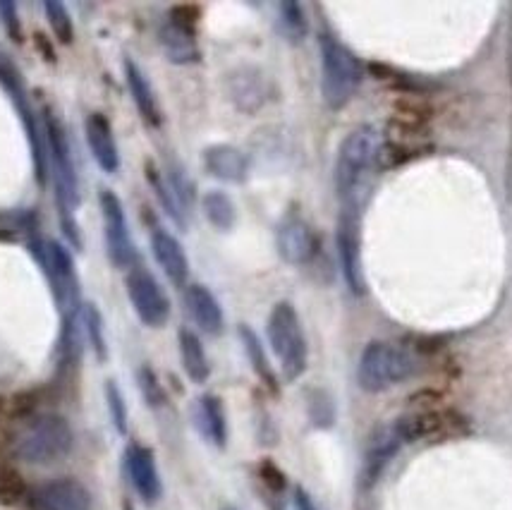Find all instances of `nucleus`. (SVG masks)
Wrapping results in <instances>:
<instances>
[{"mask_svg": "<svg viewBox=\"0 0 512 510\" xmlns=\"http://www.w3.org/2000/svg\"><path fill=\"white\" fill-rule=\"evenodd\" d=\"M383 154V137L374 125H359L343 139L335 159V192L345 211H355L367 197V190L376 175V166Z\"/></svg>", "mask_w": 512, "mask_h": 510, "instance_id": "f257e3e1", "label": "nucleus"}, {"mask_svg": "<svg viewBox=\"0 0 512 510\" xmlns=\"http://www.w3.org/2000/svg\"><path fill=\"white\" fill-rule=\"evenodd\" d=\"M417 372L410 350L388 340H374L364 348L357 364V381L367 393H381L402 384Z\"/></svg>", "mask_w": 512, "mask_h": 510, "instance_id": "f03ea898", "label": "nucleus"}, {"mask_svg": "<svg viewBox=\"0 0 512 510\" xmlns=\"http://www.w3.org/2000/svg\"><path fill=\"white\" fill-rule=\"evenodd\" d=\"M364 80V68L350 48L333 36H321V89L333 111L345 108Z\"/></svg>", "mask_w": 512, "mask_h": 510, "instance_id": "7ed1b4c3", "label": "nucleus"}, {"mask_svg": "<svg viewBox=\"0 0 512 510\" xmlns=\"http://www.w3.org/2000/svg\"><path fill=\"white\" fill-rule=\"evenodd\" d=\"M266 331L273 355H276L280 362V372H283L288 381H297L304 372H307L309 348L302 331L300 314L292 307V302H278V305L271 309Z\"/></svg>", "mask_w": 512, "mask_h": 510, "instance_id": "20e7f679", "label": "nucleus"}, {"mask_svg": "<svg viewBox=\"0 0 512 510\" xmlns=\"http://www.w3.org/2000/svg\"><path fill=\"white\" fill-rule=\"evenodd\" d=\"M72 448V429L58 415H44L24 429L17 451L29 463H53L65 458Z\"/></svg>", "mask_w": 512, "mask_h": 510, "instance_id": "39448f33", "label": "nucleus"}, {"mask_svg": "<svg viewBox=\"0 0 512 510\" xmlns=\"http://www.w3.org/2000/svg\"><path fill=\"white\" fill-rule=\"evenodd\" d=\"M101 214H103V238H106L108 259L118 269H130L137 259V247H134L130 235V223H127L125 206L120 197L111 190L101 194Z\"/></svg>", "mask_w": 512, "mask_h": 510, "instance_id": "423d86ee", "label": "nucleus"}, {"mask_svg": "<svg viewBox=\"0 0 512 510\" xmlns=\"http://www.w3.org/2000/svg\"><path fill=\"white\" fill-rule=\"evenodd\" d=\"M127 295L142 319V324L151 326V329H161L170 317V300L163 293L161 283L156 281L146 269H132L127 276Z\"/></svg>", "mask_w": 512, "mask_h": 510, "instance_id": "0eeeda50", "label": "nucleus"}, {"mask_svg": "<svg viewBox=\"0 0 512 510\" xmlns=\"http://www.w3.org/2000/svg\"><path fill=\"white\" fill-rule=\"evenodd\" d=\"M125 470L130 477L132 489L144 503H156L163 494L161 475H158L156 455L151 448L142 446V443H132L125 453Z\"/></svg>", "mask_w": 512, "mask_h": 510, "instance_id": "6e6552de", "label": "nucleus"}, {"mask_svg": "<svg viewBox=\"0 0 512 510\" xmlns=\"http://www.w3.org/2000/svg\"><path fill=\"white\" fill-rule=\"evenodd\" d=\"M278 254L292 266H304L316 254V235L312 226L300 216L283 218L276 235Z\"/></svg>", "mask_w": 512, "mask_h": 510, "instance_id": "1a4fd4ad", "label": "nucleus"}, {"mask_svg": "<svg viewBox=\"0 0 512 510\" xmlns=\"http://www.w3.org/2000/svg\"><path fill=\"white\" fill-rule=\"evenodd\" d=\"M338 254L340 266L347 288L355 295H362L367 290L364 285V269H362V252H359V233H357V216L355 211H343L338 226Z\"/></svg>", "mask_w": 512, "mask_h": 510, "instance_id": "9d476101", "label": "nucleus"}, {"mask_svg": "<svg viewBox=\"0 0 512 510\" xmlns=\"http://www.w3.org/2000/svg\"><path fill=\"white\" fill-rule=\"evenodd\" d=\"M405 443L407 441L405 436H402L398 420L386 424V427H381L379 431H374V436H371L367 446V453H364L362 467V479L367 487H371V484L381 477V472L386 470V465L398 455V451Z\"/></svg>", "mask_w": 512, "mask_h": 510, "instance_id": "9b49d317", "label": "nucleus"}, {"mask_svg": "<svg viewBox=\"0 0 512 510\" xmlns=\"http://www.w3.org/2000/svg\"><path fill=\"white\" fill-rule=\"evenodd\" d=\"M228 94L242 113L252 115L266 106L268 96H271V84L259 68L245 65L228 77Z\"/></svg>", "mask_w": 512, "mask_h": 510, "instance_id": "f8f14e48", "label": "nucleus"}, {"mask_svg": "<svg viewBox=\"0 0 512 510\" xmlns=\"http://www.w3.org/2000/svg\"><path fill=\"white\" fill-rule=\"evenodd\" d=\"M158 41H161L166 58L175 65H192L201 56L197 36L192 32V24L178 20V17H170L168 22L161 24Z\"/></svg>", "mask_w": 512, "mask_h": 510, "instance_id": "ddd939ff", "label": "nucleus"}, {"mask_svg": "<svg viewBox=\"0 0 512 510\" xmlns=\"http://www.w3.org/2000/svg\"><path fill=\"white\" fill-rule=\"evenodd\" d=\"M39 510H91V494L77 479H56L36 491Z\"/></svg>", "mask_w": 512, "mask_h": 510, "instance_id": "4468645a", "label": "nucleus"}, {"mask_svg": "<svg viewBox=\"0 0 512 510\" xmlns=\"http://www.w3.org/2000/svg\"><path fill=\"white\" fill-rule=\"evenodd\" d=\"M151 250H154L158 266H161L170 281L175 285L187 283V278H190V259H187L185 247L180 245L175 235H170L163 228H156L154 235H151Z\"/></svg>", "mask_w": 512, "mask_h": 510, "instance_id": "2eb2a0df", "label": "nucleus"}, {"mask_svg": "<svg viewBox=\"0 0 512 510\" xmlns=\"http://www.w3.org/2000/svg\"><path fill=\"white\" fill-rule=\"evenodd\" d=\"M87 144L91 149V156L99 163L101 170L108 175H115L120 170V154L118 144H115L113 127L108 123L106 115L91 113L87 118Z\"/></svg>", "mask_w": 512, "mask_h": 510, "instance_id": "dca6fc26", "label": "nucleus"}, {"mask_svg": "<svg viewBox=\"0 0 512 510\" xmlns=\"http://www.w3.org/2000/svg\"><path fill=\"white\" fill-rule=\"evenodd\" d=\"M185 307H187V312H190L194 324H197L204 333L216 336V333L223 331L221 302L216 300V295H213L206 285H201V283L187 285Z\"/></svg>", "mask_w": 512, "mask_h": 510, "instance_id": "f3484780", "label": "nucleus"}, {"mask_svg": "<svg viewBox=\"0 0 512 510\" xmlns=\"http://www.w3.org/2000/svg\"><path fill=\"white\" fill-rule=\"evenodd\" d=\"M204 166L213 178L223 182H245L249 175V159L245 151L233 144H213L204 151Z\"/></svg>", "mask_w": 512, "mask_h": 510, "instance_id": "a211bd4d", "label": "nucleus"}, {"mask_svg": "<svg viewBox=\"0 0 512 510\" xmlns=\"http://www.w3.org/2000/svg\"><path fill=\"white\" fill-rule=\"evenodd\" d=\"M194 424L199 434L216 448H225L228 443V420H225L223 403L216 396H201L194 403Z\"/></svg>", "mask_w": 512, "mask_h": 510, "instance_id": "6ab92c4d", "label": "nucleus"}, {"mask_svg": "<svg viewBox=\"0 0 512 510\" xmlns=\"http://www.w3.org/2000/svg\"><path fill=\"white\" fill-rule=\"evenodd\" d=\"M125 80H127V87H130L134 106H137V111L144 118V123L151 127L161 125V106H158L156 91L151 89V84L146 80L142 68H139L137 63H132V60H125Z\"/></svg>", "mask_w": 512, "mask_h": 510, "instance_id": "aec40b11", "label": "nucleus"}, {"mask_svg": "<svg viewBox=\"0 0 512 510\" xmlns=\"http://www.w3.org/2000/svg\"><path fill=\"white\" fill-rule=\"evenodd\" d=\"M178 345H180V360L185 374L190 376L194 384H204L211 376V364L209 357H206L204 343H201L199 336L190 329H182L178 333Z\"/></svg>", "mask_w": 512, "mask_h": 510, "instance_id": "412c9836", "label": "nucleus"}, {"mask_svg": "<svg viewBox=\"0 0 512 510\" xmlns=\"http://www.w3.org/2000/svg\"><path fill=\"white\" fill-rule=\"evenodd\" d=\"M53 149H56V161H58V185H60V197H63L65 209L70 211L72 204H75V173H72V163L70 156H67V147H65V137L63 132L53 127Z\"/></svg>", "mask_w": 512, "mask_h": 510, "instance_id": "4be33fe9", "label": "nucleus"}, {"mask_svg": "<svg viewBox=\"0 0 512 510\" xmlns=\"http://www.w3.org/2000/svg\"><path fill=\"white\" fill-rule=\"evenodd\" d=\"M201 206H204V214L209 218L211 226H216L218 230H230L235 226V204L228 194L221 190H211L204 194L201 199Z\"/></svg>", "mask_w": 512, "mask_h": 510, "instance_id": "5701e85b", "label": "nucleus"}, {"mask_svg": "<svg viewBox=\"0 0 512 510\" xmlns=\"http://www.w3.org/2000/svg\"><path fill=\"white\" fill-rule=\"evenodd\" d=\"M278 22L283 34L288 36L290 41H302L307 36L309 22L307 12L300 3H292V0H285V3L278 5Z\"/></svg>", "mask_w": 512, "mask_h": 510, "instance_id": "b1692460", "label": "nucleus"}, {"mask_svg": "<svg viewBox=\"0 0 512 510\" xmlns=\"http://www.w3.org/2000/svg\"><path fill=\"white\" fill-rule=\"evenodd\" d=\"M240 338H242V345H245V352L249 357V362H252L254 372L259 374L261 381H266L268 386H276V376H273V369L271 364L266 360V352L261 348L259 338H256V333L249 329V326H242L240 329Z\"/></svg>", "mask_w": 512, "mask_h": 510, "instance_id": "393cba45", "label": "nucleus"}, {"mask_svg": "<svg viewBox=\"0 0 512 510\" xmlns=\"http://www.w3.org/2000/svg\"><path fill=\"white\" fill-rule=\"evenodd\" d=\"M106 400H108V410H111V420L113 427L125 434L127 431V405L123 398V391H120L115 381H108L106 384Z\"/></svg>", "mask_w": 512, "mask_h": 510, "instance_id": "a878e982", "label": "nucleus"}, {"mask_svg": "<svg viewBox=\"0 0 512 510\" xmlns=\"http://www.w3.org/2000/svg\"><path fill=\"white\" fill-rule=\"evenodd\" d=\"M84 324H87L89 340L91 345H94L96 355H99L101 360H106V333H103V321H101L99 309L87 305V309H84Z\"/></svg>", "mask_w": 512, "mask_h": 510, "instance_id": "bb28decb", "label": "nucleus"}, {"mask_svg": "<svg viewBox=\"0 0 512 510\" xmlns=\"http://www.w3.org/2000/svg\"><path fill=\"white\" fill-rule=\"evenodd\" d=\"M139 388H142V396L151 408H161V405L166 403V393H163V386L158 384V376L154 374V369H139Z\"/></svg>", "mask_w": 512, "mask_h": 510, "instance_id": "cd10ccee", "label": "nucleus"}, {"mask_svg": "<svg viewBox=\"0 0 512 510\" xmlns=\"http://www.w3.org/2000/svg\"><path fill=\"white\" fill-rule=\"evenodd\" d=\"M46 12H48V20H51V27L53 32L63 44H70L72 41V20L70 15H67V8L63 3H48L46 5Z\"/></svg>", "mask_w": 512, "mask_h": 510, "instance_id": "c85d7f7f", "label": "nucleus"}, {"mask_svg": "<svg viewBox=\"0 0 512 510\" xmlns=\"http://www.w3.org/2000/svg\"><path fill=\"white\" fill-rule=\"evenodd\" d=\"M24 496V482L12 470H0V503H17Z\"/></svg>", "mask_w": 512, "mask_h": 510, "instance_id": "c756f323", "label": "nucleus"}, {"mask_svg": "<svg viewBox=\"0 0 512 510\" xmlns=\"http://www.w3.org/2000/svg\"><path fill=\"white\" fill-rule=\"evenodd\" d=\"M292 501H295V510H319V506H316L312 496H309L304 489H295Z\"/></svg>", "mask_w": 512, "mask_h": 510, "instance_id": "7c9ffc66", "label": "nucleus"}, {"mask_svg": "<svg viewBox=\"0 0 512 510\" xmlns=\"http://www.w3.org/2000/svg\"><path fill=\"white\" fill-rule=\"evenodd\" d=\"M223 510H240V508H235V506H228V508H223Z\"/></svg>", "mask_w": 512, "mask_h": 510, "instance_id": "2f4dec72", "label": "nucleus"}]
</instances>
